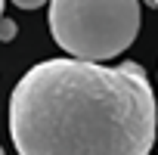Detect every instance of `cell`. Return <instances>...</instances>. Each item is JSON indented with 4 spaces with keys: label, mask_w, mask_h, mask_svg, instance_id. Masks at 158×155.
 Instances as JSON below:
<instances>
[{
    "label": "cell",
    "mask_w": 158,
    "mask_h": 155,
    "mask_svg": "<svg viewBox=\"0 0 158 155\" xmlns=\"http://www.w3.org/2000/svg\"><path fill=\"white\" fill-rule=\"evenodd\" d=\"M155 93L139 62L47 59L10 93L19 155H149Z\"/></svg>",
    "instance_id": "obj_1"
},
{
    "label": "cell",
    "mask_w": 158,
    "mask_h": 155,
    "mask_svg": "<svg viewBox=\"0 0 158 155\" xmlns=\"http://www.w3.org/2000/svg\"><path fill=\"white\" fill-rule=\"evenodd\" d=\"M139 0H50L53 40L84 62L124 53L139 34Z\"/></svg>",
    "instance_id": "obj_2"
},
{
    "label": "cell",
    "mask_w": 158,
    "mask_h": 155,
    "mask_svg": "<svg viewBox=\"0 0 158 155\" xmlns=\"http://www.w3.org/2000/svg\"><path fill=\"white\" fill-rule=\"evenodd\" d=\"M16 37V22L13 19H0V40H13Z\"/></svg>",
    "instance_id": "obj_3"
},
{
    "label": "cell",
    "mask_w": 158,
    "mask_h": 155,
    "mask_svg": "<svg viewBox=\"0 0 158 155\" xmlns=\"http://www.w3.org/2000/svg\"><path fill=\"white\" fill-rule=\"evenodd\" d=\"M13 3H16L19 10H40L47 0H13Z\"/></svg>",
    "instance_id": "obj_4"
},
{
    "label": "cell",
    "mask_w": 158,
    "mask_h": 155,
    "mask_svg": "<svg viewBox=\"0 0 158 155\" xmlns=\"http://www.w3.org/2000/svg\"><path fill=\"white\" fill-rule=\"evenodd\" d=\"M0 19H3V0H0Z\"/></svg>",
    "instance_id": "obj_5"
},
{
    "label": "cell",
    "mask_w": 158,
    "mask_h": 155,
    "mask_svg": "<svg viewBox=\"0 0 158 155\" xmlns=\"http://www.w3.org/2000/svg\"><path fill=\"white\" fill-rule=\"evenodd\" d=\"M0 155H6V152H3V149H0Z\"/></svg>",
    "instance_id": "obj_6"
},
{
    "label": "cell",
    "mask_w": 158,
    "mask_h": 155,
    "mask_svg": "<svg viewBox=\"0 0 158 155\" xmlns=\"http://www.w3.org/2000/svg\"><path fill=\"white\" fill-rule=\"evenodd\" d=\"M152 3H155V6H158V0H152Z\"/></svg>",
    "instance_id": "obj_7"
}]
</instances>
